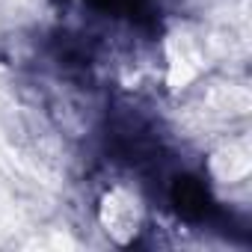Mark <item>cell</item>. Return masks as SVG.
I'll return each mask as SVG.
<instances>
[{
	"label": "cell",
	"mask_w": 252,
	"mask_h": 252,
	"mask_svg": "<svg viewBox=\"0 0 252 252\" xmlns=\"http://www.w3.org/2000/svg\"><path fill=\"white\" fill-rule=\"evenodd\" d=\"M98 217L104 231L119 243V246H128L134 243L146 228V205L143 199L128 190V187H113L104 193L101 205H98Z\"/></svg>",
	"instance_id": "1"
}]
</instances>
